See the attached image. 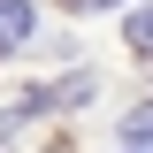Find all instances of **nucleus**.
Returning a JSON list of instances; mask_svg holds the SVG:
<instances>
[{
  "mask_svg": "<svg viewBox=\"0 0 153 153\" xmlns=\"http://www.w3.org/2000/svg\"><path fill=\"white\" fill-rule=\"evenodd\" d=\"M31 38V0H0V54H16Z\"/></svg>",
  "mask_w": 153,
  "mask_h": 153,
  "instance_id": "f03ea898",
  "label": "nucleus"
},
{
  "mask_svg": "<svg viewBox=\"0 0 153 153\" xmlns=\"http://www.w3.org/2000/svg\"><path fill=\"white\" fill-rule=\"evenodd\" d=\"M84 92H92V76L76 69L69 84H38V92H23V107H16V115H46V107H69V100H84Z\"/></svg>",
  "mask_w": 153,
  "mask_h": 153,
  "instance_id": "f257e3e1",
  "label": "nucleus"
},
{
  "mask_svg": "<svg viewBox=\"0 0 153 153\" xmlns=\"http://www.w3.org/2000/svg\"><path fill=\"white\" fill-rule=\"evenodd\" d=\"M76 8H123V0H76Z\"/></svg>",
  "mask_w": 153,
  "mask_h": 153,
  "instance_id": "39448f33",
  "label": "nucleus"
},
{
  "mask_svg": "<svg viewBox=\"0 0 153 153\" xmlns=\"http://www.w3.org/2000/svg\"><path fill=\"white\" fill-rule=\"evenodd\" d=\"M123 46H130V54H146V61H153V8H138V16L123 23Z\"/></svg>",
  "mask_w": 153,
  "mask_h": 153,
  "instance_id": "7ed1b4c3",
  "label": "nucleus"
},
{
  "mask_svg": "<svg viewBox=\"0 0 153 153\" xmlns=\"http://www.w3.org/2000/svg\"><path fill=\"white\" fill-rule=\"evenodd\" d=\"M123 153H138V146H123Z\"/></svg>",
  "mask_w": 153,
  "mask_h": 153,
  "instance_id": "423d86ee",
  "label": "nucleus"
},
{
  "mask_svg": "<svg viewBox=\"0 0 153 153\" xmlns=\"http://www.w3.org/2000/svg\"><path fill=\"white\" fill-rule=\"evenodd\" d=\"M123 146H138V153H153V107H138V115H123Z\"/></svg>",
  "mask_w": 153,
  "mask_h": 153,
  "instance_id": "20e7f679",
  "label": "nucleus"
}]
</instances>
